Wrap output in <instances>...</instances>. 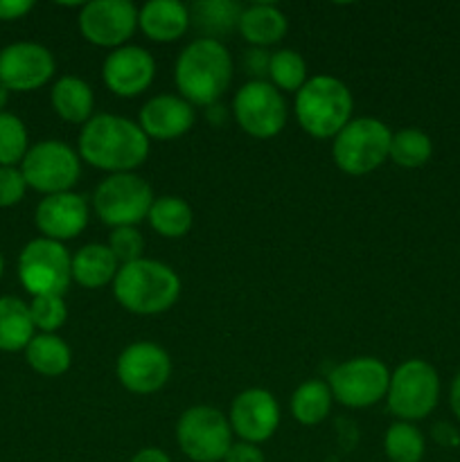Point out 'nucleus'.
Masks as SVG:
<instances>
[{
    "label": "nucleus",
    "instance_id": "79ce46f5",
    "mask_svg": "<svg viewBox=\"0 0 460 462\" xmlns=\"http://www.w3.org/2000/svg\"><path fill=\"white\" fill-rule=\"evenodd\" d=\"M0 275H3V255H0Z\"/></svg>",
    "mask_w": 460,
    "mask_h": 462
},
{
    "label": "nucleus",
    "instance_id": "7c9ffc66",
    "mask_svg": "<svg viewBox=\"0 0 460 462\" xmlns=\"http://www.w3.org/2000/svg\"><path fill=\"white\" fill-rule=\"evenodd\" d=\"M269 77L278 90L298 93L307 81V63L296 50H278L269 59Z\"/></svg>",
    "mask_w": 460,
    "mask_h": 462
},
{
    "label": "nucleus",
    "instance_id": "a878e982",
    "mask_svg": "<svg viewBox=\"0 0 460 462\" xmlns=\"http://www.w3.org/2000/svg\"><path fill=\"white\" fill-rule=\"evenodd\" d=\"M27 364L43 377H59L68 373L72 364V352L68 343L57 334H39L25 347Z\"/></svg>",
    "mask_w": 460,
    "mask_h": 462
},
{
    "label": "nucleus",
    "instance_id": "ea45409f",
    "mask_svg": "<svg viewBox=\"0 0 460 462\" xmlns=\"http://www.w3.org/2000/svg\"><path fill=\"white\" fill-rule=\"evenodd\" d=\"M449 402H451V409H454L455 418H458V420H460V373H458V374H455L454 383H451Z\"/></svg>",
    "mask_w": 460,
    "mask_h": 462
},
{
    "label": "nucleus",
    "instance_id": "4be33fe9",
    "mask_svg": "<svg viewBox=\"0 0 460 462\" xmlns=\"http://www.w3.org/2000/svg\"><path fill=\"white\" fill-rule=\"evenodd\" d=\"M50 102L61 120L72 122V125H86L93 117L95 95L93 88L86 84L81 77L66 75L52 86Z\"/></svg>",
    "mask_w": 460,
    "mask_h": 462
},
{
    "label": "nucleus",
    "instance_id": "f3484780",
    "mask_svg": "<svg viewBox=\"0 0 460 462\" xmlns=\"http://www.w3.org/2000/svg\"><path fill=\"white\" fill-rule=\"evenodd\" d=\"M156 61L140 45H122L113 50L102 66V79L117 97H135L152 86Z\"/></svg>",
    "mask_w": 460,
    "mask_h": 462
},
{
    "label": "nucleus",
    "instance_id": "58836bf2",
    "mask_svg": "<svg viewBox=\"0 0 460 462\" xmlns=\"http://www.w3.org/2000/svg\"><path fill=\"white\" fill-rule=\"evenodd\" d=\"M131 462H171V460L170 456H167L162 449H158V447H147V449H140L138 454L131 458Z\"/></svg>",
    "mask_w": 460,
    "mask_h": 462
},
{
    "label": "nucleus",
    "instance_id": "2f4dec72",
    "mask_svg": "<svg viewBox=\"0 0 460 462\" xmlns=\"http://www.w3.org/2000/svg\"><path fill=\"white\" fill-rule=\"evenodd\" d=\"M27 153L25 125L12 113H0V167H14Z\"/></svg>",
    "mask_w": 460,
    "mask_h": 462
},
{
    "label": "nucleus",
    "instance_id": "5701e85b",
    "mask_svg": "<svg viewBox=\"0 0 460 462\" xmlns=\"http://www.w3.org/2000/svg\"><path fill=\"white\" fill-rule=\"evenodd\" d=\"M117 271L120 264L104 244H86L72 255V280L86 289H99L113 282Z\"/></svg>",
    "mask_w": 460,
    "mask_h": 462
},
{
    "label": "nucleus",
    "instance_id": "f8f14e48",
    "mask_svg": "<svg viewBox=\"0 0 460 462\" xmlns=\"http://www.w3.org/2000/svg\"><path fill=\"white\" fill-rule=\"evenodd\" d=\"M233 113L244 134L257 140L275 138L287 125V102L273 84L253 79L237 90Z\"/></svg>",
    "mask_w": 460,
    "mask_h": 462
},
{
    "label": "nucleus",
    "instance_id": "f257e3e1",
    "mask_svg": "<svg viewBox=\"0 0 460 462\" xmlns=\"http://www.w3.org/2000/svg\"><path fill=\"white\" fill-rule=\"evenodd\" d=\"M79 158L108 174H129L149 156V138L129 117L93 116L79 131Z\"/></svg>",
    "mask_w": 460,
    "mask_h": 462
},
{
    "label": "nucleus",
    "instance_id": "b1692460",
    "mask_svg": "<svg viewBox=\"0 0 460 462\" xmlns=\"http://www.w3.org/2000/svg\"><path fill=\"white\" fill-rule=\"evenodd\" d=\"M32 338H34V323H32L30 305L14 296L0 298V350H25Z\"/></svg>",
    "mask_w": 460,
    "mask_h": 462
},
{
    "label": "nucleus",
    "instance_id": "4c0bfd02",
    "mask_svg": "<svg viewBox=\"0 0 460 462\" xmlns=\"http://www.w3.org/2000/svg\"><path fill=\"white\" fill-rule=\"evenodd\" d=\"M269 59L271 54H266L262 48H255L251 50V52H246V57H244V63H246L248 70L253 72V75H266L269 72Z\"/></svg>",
    "mask_w": 460,
    "mask_h": 462
},
{
    "label": "nucleus",
    "instance_id": "473e14b6",
    "mask_svg": "<svg viewBox=\"0 0 460 462\" xmlns=\"http://www.w3.org/2000/svg\"><path fill=\"white\" fill-rule=\"evenodd\" d=\"M32 323L43 329V334H54L68 319V307L63 296H36L30 305Z\"/></svg>",
    "mask_w": 460,
    "mask_h": 462
},
{
    "label": "nucleus",
    "instance_id": "bb28decb",
    "mask_svg": "<svg viewBox=\"0 0 460 462\" xmlns=\"http://www.w3.org/2000/svg\"><path fill=\"white\" fill-rule=\"evenodd\" d=\"M242 9V5L233 3V0H198L189 9V21L207 39H216V36L225 34L239 25Z\"/></svg>",
    "mask_w": 460,
    "mask_h": 462
},
{
    "label": "nucleus",
    "instance_id": "9d476101",
    "mask_svg": "<svg viewBox=\"0 0 460 462\" xmlns=\"http://www.w3.org/2000/svg\"><path fill=\"white\" fill-rule=\"evenodd\" d=\"M327 386L338 404L347 409H368L388 395L391 370L374 356H354L329 373Z\"/></svg>",
    "mask_w": 460,
    "mask_h": 462
},
{
    "label": "nucleus",
    "instance_id": "ddd939ff",
    "mask_svg": "<svg viewBox=\"0 0 460 462\" xmlns=\"http://www.w3.org/2000/svg\"><path fill=\"white\" fill-rule=\"evenodd\" d=\"M79 32L99 48H122L138 27V7L131 0H90L77 16Z\"/></svg>",
    "mask_w": 460,
    "mask_h": 462
},
{
    "label": "nucleus",
    "instance_id": "393cba45",
    "mask_svg": "<svg viewBox=\"0 0 460 462\" xmlns=\"http://www.w3.org/2000/svg\"><path fill=\"white\" fill-rule=\"evenodd\" d=\"M149 226L161 237L179 239L189 233L194 224V212L189 203L180 197H158L149 208Z\"/></svg>",
    "mask_w": 460,
    "mask_h": 462
},
{
    "label": "nucleus",
    "instance_id": "c756f323",
    "mask_svg": "<svg viewBox=\"0 0 460 462\" xmlns=\"http://www.w3.org/2000/svg\"><path fill=\"white\" fill-rule=\"evenodd\" d=\"M383 451L391 462H419L424 458V436L410 422H395L383 438Z\"/></svg>",
    "mask_w": 460,
    "mask_h": 462
},
{
    "label": "nucleus",
    "instance_id": "f704fd0d",
    "mask_svg": "<svg viewBox=\"0 0 460 462\" xmlns=\"http://www.w3.org/2000/svg\"><path fill=\"white\" fill-rule=\"evenodd\" d=\"M27 183L16 167H0V208L16 206L25 197Z\"/></svg>",
    "mask_w": 460,
    "mask_h": 462
},
{
    "label": "nucleus",
    "instance_id": "4468645a",
    "mask_svg": "<svg viewBox=\"0 0 460 462\" xmlns=\"http://www.w3.org/2000/svg\"><path fill=\"white\" fill-rule=\"evenodd\" d=\"M115 374L117 382L133 395H152L170 382L171 359L158 343H131L117 356Z\"/></svg>",
    "mask_w": 460,
    "mask_h": 462
},
{
    "label": "nucleus",
    "instance_id": "6e6552de",
    "mask_svg": "<svg viewBox=\"0 0 460 462\" xmlns=\"http://www.w3.org/2000/svg\"><path fill=\"white\" fill-rule=\"evenodd\" d=\"M18 275L32 296H63L72 282V257L52 239H32L18 257Z\"/></svg>",
    "mask_w": 460,
    "mask_h": 462
},
{
    "label": "nucleus",
    "instance_id": "423d86ee",
    "mask_svg": "<svg viewBox=\"0 0 460 462\" xmlns=\"http://www.w3.org/2000/svg\"><path fill=\"white\" fill-rule=\"evenodd\" d=\"M152 185L138 174H111L95 188L93 208L99 221L111 228L138 226L147 219L149 208L153 203Z\"/></svg>",
    "mask_w": 460,
    "mask_h": 462
},
{
    "label": "nucleus",
    "instance_id": "412c9836",
    "mask_svg": "<svg viewBox=\"0 0 460 462\" xmlns=\"http://www.w3.org/2000/svg\"><path fill=\"white\" fill-rule=\"evenodd\" d=\"M287 16L275 5L253 3L242 9L237 30L251 45L266 48V45L282 41L284 34H287Z\"/></svg>",
    "mask_w": 460,
    "mask_h": 462
},
{
    "label": "nucleus",
    "instance_id": "f03ea898",
    "mask_svg": "<svg viewBox=\"0 0 460 462\" xmlns=\"http://www.w3.org/2000/svg\"><path fill=\"white\" fill-rule=\"evenodd\" d=\"M233 79V59L219 39H194L174 66L176 88L192 106H215Z\"/></svg>",
    "mask_w": 460,
    "mask_h": 462
},
{
    "label": "nucleus",
    "instance_id": "2eb2a0df",
    "mask_svg": "<svg viewBox=\"0 0 460 462\" xmlns=\"http://www.w3.org/2000/svg\"><path fill=\"white\" fill-rule=\"evenodd\" d=\"M54 57L45 45L12 43L0 50V84L7 90H36L54 75Z\"/></svg>",
    "mask_w": 460,
    "mask_h": 462
},
{
    "label": "nucleus",
    "instance_id": "aec40b11",
    "mask_svg": "<svg viewBox=\"0 0 460 462\" xmlns=\"http://www.w3.org/2000/svg\"><path fill=\"white\" fill-rule=\"evenodd\" d=\"M189 9L179 0H149L138 12V25L147 39L170 43L189 27Z\"/></svg>",
    "mask_w": 460,
    "mask_h": 462
},
{
    "label": "nucleus",
    "instance_id": "7ed1b4c3",
    "mask_svg": "<svg viewBox=\"0 0 460 462\" xmlns=\"http://www.w3.org/2000/svg\"><path fill=\"white\" fill-rule=\"evenodd\" d=\"M113 296L131 314L156 316L176 305L180 278L171 266L143 257L120 266L113 280Z\"/></svg>",
    "mask_w": 460,
    "mask_h": 462
},
{
    "label": "nucleus",
    "instance_id": "cd10ccee",
    "mask_svg": "<svg viewBox=\"0 0 460 462\" xmlns=\"http://www.w3.org/2000/svg\"><path fill=\"white\" fill-rule=\"evenodd\" d=\"M332 402L334 397L327 382L311 379V382L300 383L291 395V415L296 422L314 427L327 418L329 411H332Z\"/></svg>",
    "mask_w": 460,
    "mask_h": 462
},
{
    "label": "nucleus",
    "instance_id": "6ab92c4d",
    "mask_svg": "<svg viewBox=\"0 0 460 462\" xmlns=\"http://www.w3.org/2000/svg\"><path fill=\"white\" fill-rule=\"evenodd\" d=\"M197 122L194 106L180 95H156L140 108V129L147 138L176 140Z\"/></svg>",
    "mask_w": 460,
    "mask_h": 462
},
{
    "label": "nucleus",
    "instance_id": "72a5a7b5",
    "mask_svg": "<svg viewBox=\"0 0 460 462\" xmlns=\"http://www.w3.org/2000/svg\"><path fill=\"white\" fill-rule=\"evenodd\" d=\"M108 248L115 255L117 264L124 266L131 262L143 260L144 251V239L140 235L138 228L133 226H126V228H113L111 237H108Z\"/></svg>",
    "mask_w": 460,
    "mask_h": 462
},
{
    "label": "nucleus",
    "instance_id": "0eeeda50",
    "mask_svg": "<svg viewBox=\"0 0 460 462\" xmlns=\"http://www.w3.org/2000/svg\"><path fill=\"white\" fill-rule=\"evenodd\" d=\"M440 397V377L436 368L422 359H409L391 374L388 386V409L401 422L424 420L437 406Z\"/></svg>",
    "mask_w": 460,
    "mask_h": 462
},
{
    "label": "nucleus",
    "instance_id": "9b49d317",
    "mask_svg": "<svg viewBox=\"0 0 460 462\" xmlns=\"http://www.w3.org/2000/svg\"><path fill=\"white\" fill-rule=\"evenodd\" d=\"M21 171L32 189L50 197V194L72 192L79 180L81 162L75 149L61 140H43L27 149Z\"/></svg>",
    "mask_w": 460,
    "mask_h": 462
},
{
    "label": "nucleus",
    "instance_id": "c85d7f7f",
    "mask_svg": "<svg viewBox=\"0 0 460 462\" xmlns=\"http://www.w3.org/2000/svg\"><path fill=\"white\" fill-rule=\"evenodd\" d=\"M433 153L431 138L419 129H401L392 134L391 161L404 170H418L427 165Z\"/></svg>",
    "mask_w": 460,
    "mask_h": 462
},
{
    "label": "nucleus",
    "instance_id": "a211bd4d",
    "mask_svg": "<svg viewBox=\"0 0 460 462\" xmlns=\"http://www.w3.org/2000/svg\"><path fill=\"white\" fill-rule=\"evenodd\" d=\"M36 228L52 242H66L84 233L88 226V206L77 192L50 194L36 208Z\"/></svg>",
    "mask_w": 460,
    "mask_h": 462
},
{
    "label": "nucleus",
    "instance_id": "a19ab883",
    "mask_svg": "<svg viewBox=\"0 0 460 462\" xmlns=\"http://www.w3.org/2000/svg\"><path fill=\"white\" fill-rule=\"evenodd\" d=\"M7 99H9V90L5 88L3 84H0V113H3V108H5V104H7Z\"/></svg>",
    "mask_w": 460,
    "mask_h": 462
},
{
    "label": "nucleus",
    "instance_id": "dca6fc26",
    "mask_svg": "<svg viewBox=\"0 0 460 462\" xmlns=\"http://www.w3.org/2000/svg\"><path fill=\"white\" fill-rule=\"evenodd\" d=\"M228 422L242 442L260 445L278 431L280 406L264 388H248L239 393L230 404Z\"/></svg>",
    "mask_w": 460,
    "mask_h": 462
},
{
    "label": "nucleus",
    "instance_id": "1a4fd4ad",
    "mask_svg": "<svg viewBox=\"0 0 460 462\" xmlns=\"http://www.w3.org/2000/svg\"><path fill=\"white\" fill-rule=\"evenodd\" d=\"M176 442L194 462H221L233 445L228 418L212 406H192L176 422Z\"/></svg>",
    "mask_w": 460,
    "mask_h": 462
},
{
    "label": "nucleus",
    "instance_id": "c9c22d12",
    "mask_svg": "<svg viewBox=\"0 0 460 462\" xmlns=\"http://www.w3.org/2000/svg\"><path fill=\"white\" fill-rule=\"evenodd\" d=\"M224 462H266V458L257 445H251V442H233Z\"/></svg>",
    "mask_w": 460,
    "mask_h": 462
},
{
    "label": "nucleus",
    "instance_id": "20e7f679",
    "mask_svg": "<svg viewBox=\"0 0 460 462\" xmlns=\"http://www.w3.org/2000/svg\"><path fill=\"white\" fill-rule=\"evenodd\" d=\"M352 106L354 99L341 79L332 75H318L307 79L305 86L298 90L293 111L311 138L334 140L352 120Z\"/></svg>",
    "mask_w": 460,
    "mask_h": 462
},
{
    "label": "nucleus",
    "instance_id": "e433bc0d",
    "mask_svg": "<svg viewBox=\"0 0 460 462\" xmlns=\"http://www.w3.org/2000/svg\"><path fill=\"white\" fill-rule=\"evenodd\" d=\"M34 7L32 0H0V21H16Z\"/></svg>",
    "mask_w": 460,
    "mask_h": 462
},
{
    "label": "nucleus",
    "instance_id": "39448f33",
    "mask_svg": "<svg viewBox=\"0 0 460 462\" xmlns=\"http://www.w3.org/2000/svg\"><path fill=\"white\" fill-rule=\"evenodd\" d=\"M392 131L377 117H356L332 143V158L341 171L365 176L379 170L391 156Z\"/></svg>",
    "mask_w": 460,
    "mask_h": 462
}]
</instances>
